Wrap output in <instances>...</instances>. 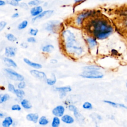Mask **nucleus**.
Instances as JSON below:
<instances>
[{
	"mask_svg": "<svg viewBox=\"0 0 127 127\" xmlns=\"http://www.w3.org/2000/svg\"><path fill=\"white\" fill-rule=\"evenodd\" d=\"M67 52L74 56H80L84 52V49L77 41L74 33L69 30H65L62 33Z\"/></svg>",
	"mask_w": 127,
	"mask_h": 127,
	"instance_id": "obj_1",
	"label": "nucleus"
},
{
	"mask_svg": "<svg viewBox=\"0 0 127 127\" xmlns=\"http://www.w3.org/2000/svg\"><path fill=\"white\" fill-rule=\"evenodd\" d=\"M93 33L96 38L103 40L108 37L113 31L112 26L104 19L97 18L91 21Z\"/></svg>",
	"mask_w": 127,
	"mask_h": 127,
	"instance_id": "obj_2",
	"label": "nucleus"
},
{
	"mask_svg": "<svg viewBox=\"0 0 127 127\" xmlns=\"http://www.w3.org/2000/svg\"><path fill=\"white\" fill-rule=\"evenodd\" d=\"M80 76L85 78L98 79L102 78L103 77V74L97 70H85L81 73Z\"/></svg>",
	"mask_w": 127,
	"mask_h": 127,
	"instance_id": "obj_3",
	"label": "nucleus"
},
{
	"mask_svg": "<svg viewBox=\"0 0 127 127\" xmlns=\"http://www.w3.org/2000/svg\"><path fill=\"white\" fill-rule=\"evenodd\" d=\"M4 71L6 73L8 76L11 79L15 81H21L24 80V77L20 74L17 73L13 69L10 68H4Z\"/></svg>",
	"mask_w": 127,
	"mask_h": 127,
	"instance_id": "obj_4",
	"label": "nucleus"
},
{
	"mask_svg": "<svg viewBox=\"0 0 127 127\" xmlns=\"http://www.w3.org/2000/svg\"><path fill=\"white\" fill-rule=\"evenodd\" d=\"M92 12L90 10H87L83 11L80 13H79L75 19V23L77 25H80L82 23L84 19L90 15H91Z\"/></svg>",
	"mask_w": 127,
	"mask_h": 127,
	"instance_id": "obj_5",
	"label": "nucleus"
},
{
	"mask_svg": "<svg viewBox=\"0 0 127 127\" xmlns=\"http://www.w3.org/2000/svg\"><path fill=\"white\" fill-rule=\"evenodd\" d=\"M54 11L53 10H51V9L46 10L44 11H43L39 15H38L37 16L33 18L32 19V22L33 23H34V22H35L36 21H37L38 20H40V19H41L43 18H48V17H50L51 15H52L53 14V13H54Z\"/></svg>",
	"mask_w": 127,
	"mask_h": 127,
	"instance_id": "obj_6",
	"label": "nucleus"
},
{
	"mask_svg": "<svg viewBox=\"0 0 127 127\" xmlns=\"http://www.w3.org/2000/svg\"><path fill=\"white\" fill-rule=\"evenodd\" d=\"M60 24V22L58 20H52L49 21L46 24L45 27L46 29L49 31H55L57 27H58Z\"/></svg>",
	"mask_w": 127,
	"mask_h": 127,
	"instance_id": "obj_7",
	"label": "nucleus"
},
{
	"mask_svg": "<svg viewBox=\"0 0 127 127\" xmlns=\"http://www.w3.org/2000/svg\"><path fill=\"white\" fill-rule=\"evenodd\" d=\"M65 111L64 107L62 105H58L55 107L52 110V114L58 117H61L64 114Z\"/></svg>",
	"mask_w": 127,
	"mask_h": 127,
	"instance_id": "obj_8",
	"label": "nucleus"
},
{
	"mask_svg": "<svg viewBox=\"0 0 127 127\" xmlns=\"http://www.w3.org/2000/svg\"><path fill=\"white\" fill-rule=\"evenodd\" d=\"M30 73L34 77L39 79H47L46 74L45 72L41 71H39L36 69H32L30 70Z\"/></svg>",
	"mask_w": 127,
	"mask_h": 127,
	"instance_id": "obj_9",
	"label": "nucleus"
},
{
	"mask_svg": "<svg viewBox=\"0 0 127 127\" xmlns=\"http://www.w3.org/2000/svg\"><path fill=\"white\" fill-rule=\"evenodd\" d=\"M43 11V7L40 5H36L32 7L30 11L31 16L35 17L41 13Z\"/></svg>",
	"mask_w": 127,
	"mask_h": 127,
	"instance_id": "obj_10",
	"label": "nucleus"
},
{
	"mask_svg": "<svg viewBox=\"0 0 127 127\" xmlns=\"http://www.w3.org/2000/svg\"><path fill=\"white\" fill-rule=\"evenodd\" d=\"M16 49L13 47H7L5 48V55L7 57H13L15 56Z\"/></svg>",
	"mask_w": 127,
	"mask_h": 127,
	"instance_id": "obj_11",
	"label": "nucleus"
},
{
	"mask_svg": "<svg viewBox=\"0 0 127 127\" xmlns=\"http://www.w3.org/2000/svg\"><path fill=\"white\" fill-rule=\"evenodd\" d=\"M68 109L71 111H72L73 112V114L74 116L75 117V118L76 119V120H79L81 119V115L79 113V112L78 111L77 108L73 105H70L68 106Z\"/></svg>",
	"mask_w": 127,
	"mask_h": 127,
	"instance_id": "obj_12",
	"label": "nucleus"
},
{
	"mask_svg": "<svg viewBox=\"0 0 127 127\" xmlns=\"http://www.w3.org/2000/svg\"><path fill=\"white\" fill-rule=\"evenodd\" d=\"M26 118L28 121L36 124L38 122L39 115L37 113H29L26 115Z\"/></svg>",
	"mask_w": 127,
	"mask_h": 127,
	"instance_id": "obj_13",
	"label": "nucleus"
},
{
	"mask_svg": "<svg viewBox=\"0 0 127 127\" xmlns=\"http://www.w3.org/2000/svg\"><path fill=\"white\" fill-rule=\"evenodd\" d=\"M23 61L27 64L29 65V66L32 67L35 69H40L42 67V65L41 64L31 62V61H30L29 59H28L27 58H24Z\"/></svg>",
	"mask_w": 127,
	"mask_h": 127,
	"instance_id": "obj_14",
	"label": "nucleus"
},
{
	"mask_svg": "<svg viewBox=\"0 0 127 127\" xmlns=\"http://www.w3.org/2000/svg\"><path fill=\"white\" fill-rule=\"evenodd\" d=\"M61 120L63 122H64L65 124H71L73 123L74 120L72 117L71 116L66 114V115H64L63 116L61 117Z\"/></svg>",
	"mask_w": 127,
	"mask_h": 127,
	"instance_id": "obj_15",
	"label": "nucleus"
},
{
	"mask_svg": "<svg viewBox=\"0 0 127 127\" xmlns=\"http://www.w3.org/2000/svg\"><path fill=\"white\" fill-rule=\"evenodd\" d=\"M13 120L11 117L8 116L4 118L2 122V126L3 127H9L13 124Z\"/></svg>",
	"mask_w": 127,
	"mask_h": 127,
	"instance_id": "obj_16",
	"label": "nucleus"
},
{
	"mask_svg": "<svg viewBox=\"0 0 127 127\" xmlns=\"http://www.w3.org/2000/svg\"><path fill=\"white\" fill-rule=\"evenodd\" d=\"M3 61L5 64L9 66H12L13 67H17V64L12 59L10 58H9L8 57H5L3 58Z\"/></svg>",
	"mask_w": 127,
	"mask_h": 127,
	"instance_id": "obj_17",
	"label": "nucleus"
},
{
	"mask_svg": "<svg viewBox=\"0 0 127 127\" xmlns=\"http://www.w3.org/2000/svg\"><path fill=\"white\" fill-rule=\"evenodd\" d=\"M89 46L91 48H94L97 45V42L95 38L92 37H88L86 39Z\"/></svg>",
	"mask_w": 127,
	"mask_h": 127,
	"instance_id": "obj_18",
	"label": "nucleus"
},
{
	"mask_svg": "<svg viewBox=\"0 0 127 127\" xmlns=\"http://www.w3.org/2000/svg\"><path fill=\"white\" fill-rule=\"evenodd\" d=\"M21 105L25 109H30L32 107L30 102L26 99H23L21 101Z\"/></svg>",
	"mask_w": 127,
	"mask_h": 127,
	"instance_id": "obj_19",
	"label": "nucleus"
},
{
	"mask_svg": "<svg viewBox=\"0 0 127 127\" xmlns=\"http://www.w3.org/2000/svg\"><path fill=\"white\" fill-rule=\"evenodd\" d=\"M56 90L60 92H64V93H67L68 92H70L71 91V88L69 86H64V87H56Z\"/></svg>",
	"mask_w": 127,
	"mask_h": 127,
	"instance_id": "obj_20",
	"label": "nucleus"
},
{
	"mask_svg": "<svg viewBox=\"0 0 127 127\" xmlns=\"http://www.w3.org/2000/svg\"><path fill=\"white\" fill-rule=\"evenodd\" d=\"M54 49V47L53 45L51 44H48L43 47L42 50L43 52L49 53L52 52Z\"/></svg>",
	"mask_w": 127,
	"mask_h": 127,
	"instance_id": "obj_21",
	"label": "nucleus"
},
{
	"mask_svg": "<svg viewBox=\"0 0 127 127\" xmlns=\"http://www.w3.org/2000/svg\"><path fill=\"white\" fill-rule=\"evenodd\" d=\"M61 123L60 119H59V117L55 116L52 120L51 126L52 127H58Z\"/></svg>",
	"mask_w": 127,
	"mask_h": 127,
	"instance_id": "obj_22",
	"label": "nucleus"
},
{
	"mask_svg": "<svg viewBox=\"0 0 127 127\" xmlns=\"http://www.w3.org/2000/svg\"><path fill=\"white\" fill-rule=\"evenodd\" d=\"M49 120L45 116H42L38 120L39 124L41 126H46L49 124Z\"/></svg>",
	"mask_w": 127,
	"mask_h": 127,
	"instance_id": "obj_23",
	"label": "nucleus"
},
{
	"mask_svg": "<svg viewBox=\"0 0 127 127\" xmlns=\"http://www.w3.org/2000/svg\"><path fill=\"white\" fill-rule=\"evenodd\" d=\"M14 93L16 94V96L18 98H21L23 97V96L25 95L24 91L22 89H19V88L16 89L15 90V91H14Z\"/></svg>",
	"mask_w": 127,
	"mask_h": 127,
	"instance_id": "obj_24",
	"label": "nucleus"
},
{
	"mask_svg": "<svg viewBox=\"0 0 127 127\" xmlns=\"http://www.w3.org/2000/svg\"><path fill=\"white\" fill-rule=\"evenodd\" d=\"M28 21L26 20H24L23 21H22L21 23H20L18 26H17V28L19 30H22L24 28H25L27 25H28Z\"/></svg>",
	"mask_w": 127,
	"mask_h": 127,
	"instance_id": "obj_25",
	"label": "nucleus"
},
{
	"mask_svg": "<svg viewBox=\"0 0 127 127\" xmlns=\"http://www.w3.org/2000/svg\"><path fill=\"white\" fill-rule=\"evenodd\" d=\"M53 78L52 79H49V78L46 79V82L48 85H53L56 83V82L57 81V79H56L55 74H53Z\"/></svg>",
	"mask_w": 127,
	"mask_h": 127,
	"instance_id": "obj_26",
	"label": "nucleus"
},
{
	"mask_svg": "<svg viewBox=\"0 0 127 127\" xmlns=\"http://www.w3.org/2000/svg\"><path fill=\"white\" fill-rule=\"evenodd\" d=\"M10 98V96L7 94H4L3 95H0V104L6 102Z\"/></svg>",
	"mask_w": 127,
	"mask_h": 127,
	"instance_id": "obj_27",
	"label": "nucleus"
},
{
	"mask_svg": "<svg viewBox=\"0 0 127 127\" xmlns=\"http://www.w3.org/2000/svg\"><path fill=\"white\" fill-rule=\"evenodd\" d=\"M6 37L7 39L10 42H14L17 40V38L11 33L7 34L6 36Z\"/></svg>",
	"mask_w": 127,
	"mask_h": 127,
	"instance_id": "obj_28",
	"label": "nucleus"
},
{
	"mask_svg": "<svg viewBox=\"0 0 127 127\" xmlns=\"http://www.w3.org/2000/svg\"><path fill=\"white\" fill-rule=\"evenodd\" d=\"M82 108L86 110H91L93 108L92 105L89 102H85L82 105Z\"/></svg>",
	"mask_w": 127,
	"mask_h": 127,
	"instance_id": "obj_29",
	"label": "nucleus"
},
{
	"mask_svg": "<svg viewBox=\"0 0 127 127\" xmlns=\"http://www.w3.org/2000/svg\"><path fill=\"white\" fill-rule=\"evenodd\" d=\"M41 3H42V1H41V0H31V1H29L28 3V4L29 5L36 6V5H39Z\"/></svg>",
	"mask_w": 127,
	"mask_h": 127,
	"instance_id": "obj_30",
	"label": "nucleus"
},
{
	"mask_svg": "<svg viewBox=\"0 0 127 127\" xmlns=\"http://www.w3.org/2000/svg\"><path fill=\"white\" fill-rule=\"evenodd\" d=\"M84 69L85 70H99L100 69V67L96 65H89L84 67Z\"/></svg>",
	"mask_w": 127,
	"mask_h": 127,
	"instance_id": "obj_31",
	"label": "nucleus"
},
{
	"mask_svg": "<svg viewBox=\"0 0 127 127\" xmlns=\"http://www.w3.org/2000/svg\"><path fill=\"white\" fill-rule=\"evenodd\" d=\"M104 102H105L106 103H107L108 104H110L114 107L116 108V107H119V103H115L114 102H112V101H108V100H104Z\"/></svg>",
	"mask_w": 127,
	"mask_h": 127,
	"instance_id": "obj_32",
	"label": "nucleus"
},
{
	"mask_svg": "<svg viewBox=\"0 0 127 127\" xmlns=\"http://www.w3.org/2000/svg\"><path fill=\"white\" fill-rule=\"evenodd\" d=\"M9 4L13 6H17L19 5V2L15 0H8L7 2Z\"/></svg>",
	"mask_w": 127,
	"mask_h": 127,
	"instance_id": "obj_33",
	"label": "nucleus"
},
{
	"mask_svg": "<svg viewBox=\"0 0 127 127\" xmlns=\"http://www.w3.org/2000/svg\"><path fill=\"white\" fill-rule=\"evenodd\" d=\"M11 109L12 111H20L21 109V108L19 105L14 104L11 106Z\"/></svg>",
	"mask_w": 127,
	"mask_h": 127,
	"instance_id": "obj_34",
	"label": "nucleus"
},
{
	"mask_svg": "<svg viewBox=\"0 0 127 127\" xmlns=\"http://www.w3.org/2000/svg\"><path fill=\"white\" fill-rule=\"evenodd\" d=\"M38 32V30L37 29L31 28V29H30V31H29L30 34L32 36H36Z\"/></svg>",
	"mask_w": 127,
	"mask_h": 127,
	"instance_id": "obj_35",
	"label": "nucleus"
},
{
	"mask_svg": "<svg viewBox=\"0 0 127 127\" xmlns=\"http://www.w3.org/2000/svg\"><path fill=\"white\" fill-rule=\"evenodd\" d=\"M8 90L9 91L14 93V91H15V88L14 86L12 84L8 83Z\"/></svg>",
	"mask_w": 127,
	"mask_h": 127,
	"instance_id": "obj_36",
	"label": "nucleus"
},
{
	"mask_svg": "<svg viewBox=\"0 0 127 127\" xmlns=\"http://www.w3.org/2000/svg\"><path fill=\"white\" fill-rule=\"evenodd\" d=\"M26 86V83L23 80V81H21L19 82V83L17 85V87L18 88H19V89H23L25 88Z\"/></svg>",
	"mask_w": 127,
	"mask_h": 127,
	"instance_id": "obj_37",
	"label": "nucleus"
},
{
	"mask_svg": "<svg viewBox=\"0 0 127 127\" xmlns=\"http://www.w3.org/2000/svg\"><path fill=\"white\" fill-rule=\"evenodd\" d=\"M19 6L25 9V10H27L28 9V4H27L26 3H25V2H21L20 3H19Z\"/></svg>",
	"mask_w": 127,
	"mask_h": 127,
	"instance_id": "obj_38",
	"label": "nucleus"
},
{
	"mask_svg": "<svg viewBox=\"0 0 127 127\" xmlns=\"http://www.w3.org/2000/svg\"><path fill=\"white\" fill-rule=\"evenodd\" d=\"M7 23L4 21H1L0 22V31H2L6 26Z\"/></svg>",
	"mask_w": 127,
	"mask_h": 127,
	"instance_id": "obj_39",
	"label": "nucleus"
},
{
	"mask_svg": "<svg viewBox=\"0 0 127 127\" xmlns=\"http://www.w3.org/2000/svg\"><path fill=\"white\" fill-rule=\"evenodd\" d=\"M36 41V39L34 37H30L27 38V42L29 43H35Z\"/></svg>",
	"mask_w": 127,
	"mask_h": 127,
	"instance_id": "obj_40",
	"label": "nucleus"
},
{
	"mask_svg": "<svg viewBox=\"0 0 127 127\" xmlns=\"http://www.w3.org/2000/svg\"><path fill=\"white\" fill-rule=\"evenodd\" d=\"M85 0H74V2L75 4H77V3H80L83 2Z\"/></svg>",
	"mask_w": 127,
	"mask_h": 127,
	"instance_id": "obj_41",
	"label": "nucleus"
},
{
	"mask_svg": "<svg viewBox=\"0 0 127 127\" xmlns=\"http://www.w3.org/2000/svg\"><path fill=\"white\" fill-rule=\"evenodd\" d=\"M19 14L18 13H13L12 15V16H11V17H12V18H17V17H19Z\"/></svg>",
	"mask_w": 127,
	"mask_h": 127,
	"instance_id": "obj_42",
	"label": "nucleus"
},
{
	"mask_svg": "<svg viewBox=\"0 0 127 127\" xmlns=\"http://www.w3.org/2000/svg\"><path fill=\"white\" fill-rule=\"evenodd\" d=\"M66 95V93L64 92H60V98H63L64 97H65Z\"/></svg>",
	"mask_w": 127,
	"mask_h": 127,
	"instance_id": "obj_43",
	"label": "nucleus"
},
{
	"mask_svg": "<svg viewBox=\"0 0 127 127\" xmlns=\"http://www.w3.org/2000/svg\"><path fill=\"white\" fill-rule=\"evenodd\" d=\"M119 107H121V108H123L124 109H126L127 110V106L125 105L124 104H121V103H119Z\"/></svg>",
	"mask_w": 127,
	"mask_h": 127,
	"instance_id": "obj_44",
	"label": "nucleus"
},
{
	"mask_svg": "<svg viewBox=\"0 0 127 127\" xmlns=\"http://www.w3.org/2000/svg\"><path fill=\"white\" fill-rule=\"evenodd\" d=\"M6 4L5 1H4L3 0H0V6H3Z\"/></svg>",
	"mask_w": 127,
	"mask_h": 127,
	"instance_id": "obj_45",
	"label": "nucleus"
},
{
	"mask_svg": "<svg viewBox=\"0 0 127 127\" xmlns=\"http://www.w3.org/2000/svg\"><path fill=\"white\" fill-rule=\"evenodd\" d=\"M21 46L23 48H26L28 47V45H27L26 43H22L21 45Z\"/></svg>",
	"mask_w": 127,
	"mask_h": 127,
	"instance_id": "obj_46",
	"label": "nucleus"
},
{
	"mask_svg": "<svg viewBox=\"0 0 127 127\" xmlns=\"http://www.w3.org/2000/svg\"><path fill=\"white\" fill-rule=\"evenodd\" d=\"M51 63L52 64H56L57 63V61L55 59H52L51 60Z\"/></svg>",
	"mask_w": 127,
	"mask_h": 127,
	"instance_id": "obj_47",
	"label": "nucleus"
},
{
	"mask_svg": "<svg viewBox=\"0 0 127 127\" xmlns=\"http://www.w3.org/2000/svg\"><path fill=\"white\" fill-rule=\"evenodd\" d=\"M4 116V114H3V113H2V112H0V118H3Z\"/></svg>",
	"mask_w": 127,
	"mask_h": 127,
	"instance_id": "obj_48",
	"label": "nucleus"
},
{
	"mask_svg": "<svg viewBox=\"0 0 127 127\" xmlns=\"http://www.w3.org/2000/svg\"><path fill=\"white\" fill-rule=\"evenodd\" d=\"M16 0L17 1H18V2H19V1H21L22 0Z\"/></svg>",
	"mask_w": 127,
	"mask_h": 127,
	"instance_id": "obj_49",
	"label": "nucleus"
},
{
	"mask_svg": "<svg viewBox=\"0 0 127 127\" xmlns=\"http://www.w3.org/2000/svg\"><path fill=\"white\" fill-rule=\"evenodd\" d=\"M126 86H127V83H126Z\"/></svg>",
	"mask_w": 127,
	"mask_h": 127,
	"instance_id": "obj_50",
	"label": "nucleus"
},
{
	"mask_svg": "<svg viewBox=\"0 0 127 127\" xmlns=\"http://www.w3.org/2000/svg\"></svg>",
	"mask_w": 127,
	"mask_h": 127,
	"instance_id": "obj_51",
	"label": "nucleus"
},
{
	"mask_svg": "<svg viewBox=\"0 0 127 127\" xmlns=\"http://www.w3.org/2000/svg\"></svg>",
	"mask_w": 127,
	"mask_h": 127,
	"instance_id": "obj_52",
	"label": "nucleus"
}]
</instances>
